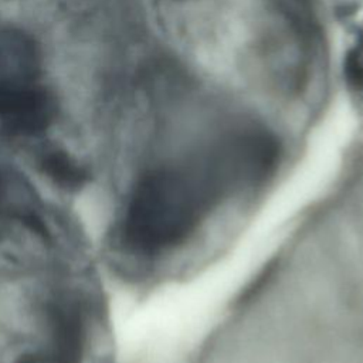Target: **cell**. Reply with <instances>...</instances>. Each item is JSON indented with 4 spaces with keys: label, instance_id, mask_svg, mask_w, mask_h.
<instances>
[{
    "label": "cell",
    "instance_id": "6da1fadb",
    "mask_svg": "<svg viewBox=\"0 0 363 363\" xmlns=\"http://www.w3.org/2000/svg\"><path fill=\"white\" fill-rule=\"evenodd\" d=\"M182 363H363V162L339 164Z\"/></svg>",
    "mask_w": 363,
    "mask_h": 363
},
{
    "label": "cell",
    "instance_id": "7a4b0ae2",
    "mask_svg": "<svg viewBox=\"0 0 363 363\" xmlns=\"http://www.w3.org/2000/svg\"><path fill=\"white\" fill-rule=\"evenodd\" d=\"M55 115V101L43 81L41 54L26 33L0 27V130L34 136Z\"/></svg>",
    "mask_w": 363,
    "mask_h": 363
},
{
    "label": "cell",
    "instance_id": "3957f363",
    "mask_svg": "<svg viewBox=\"0 0 363 363\" xmlns=\"http://www.w3.org/2000/svg\"><path fill=\"white\" fill-rule=\"evenodd\" d=\"M44 172L64 187H78L84 183L86 174L84 169L68 155L62 152H50L43 157Z\"/></svg>",
    "mask_w": 363,
    "mask_h": 363
},
{
    "label": "cell",
    "instance_id": "277c9868",
    "mask_svg": "<svg viewBox=\"0 0 363 363\" xmlns=\"http://www.w3.org/2000/svg\"><path fill=\"white\" fill-rule=\"evenodd\" d=\"M18 363H68L57 354H28L24 356Z\"/></svg>",
    "mask_w": 363,
    "mask_h": 363
},
{
    "label": "cell",
    "instance_id": "5b68a950",
    "mask_svg": "<svg viewBox=\"0 0 363 363\" xmlns=\"http://www.w3.org/2000/svg\"><path fill=\"white\" fill-rule=\"evenodd\" d=\"M9 207V186L7 180L0 172V217L7 211Z\"/></svg>",
    "mask_w": 363,
    "mask_h": 363
}]
</instances>
